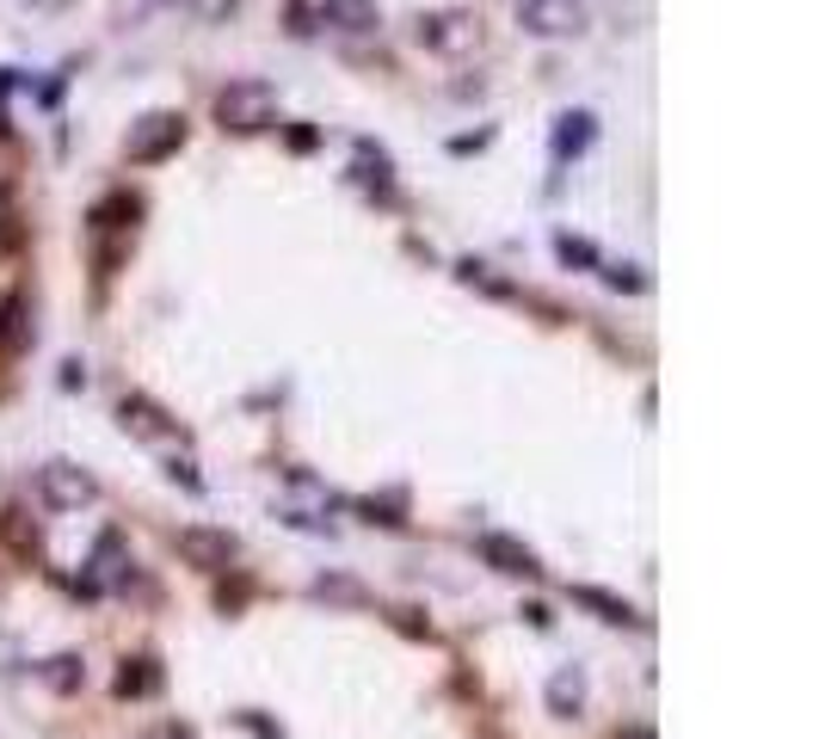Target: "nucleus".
I'll return each instance as SVG.
<instances>
[{"mask_svg": "<svg viewBox=\"0 0 819 739\" xmlns=\"http://www.w3.org/2000/svg\"><path fill=\"white\" fill-rule=\"evenodd\" d=\"M517 26H524V38L561 43V38H580L592 19H585V0H517Z\"/></svg>", "mask_w": 819, "mask_h": 739, "instance_id": "nucleus-4", "label": "nucleus"}, {"mask_svg": "<svg viewBox=\"0 0 819 739\" xmlns=\"http://www.w3.org/2000/svg\"><path fill=\"white\" fill-rule=\"evenodd\" d=\"M186 148V111H142L124 136V160L130 167H155V160Z\"/></svg>", "mask_w": 819, "mask_h": 739, "instance_id": "nucleus-3", "label": "nucleus"}, {"mask_svg": "<svg viewBox=\"0 0 819 739\" xmlns=\"http://www.w3.org/2000/svg\"><path fill=\"white\" fill-rule=\"evenodd\" d=\"M142 739H191V733H186V727H148Z\"/></svg>", "mask_w": 819, "mask_h": 739, "instance_id": "nucleus-25", "label": "nucleus"}, {"mask_svg": "<svg viewBox=\"0 0 819 739\" xmlns=\"http://www.w3.org/2000/svg\"><path fill=\"white\" fill-rule=\"evenodd\" d=\"M616 739H653V733H648V727H629V733H616Z\"/></svg>", "mask_w": 819, "mask_h": 739, "instance_id": "nucleus-26", "label": "nucleus"}, {"mask_svg": "<svg viewBox=\"0 0 819 739\" xmlns=\"http://www.w3.org/2000/svg\"><path fill=\"white\" fill-rule=\"evenodd\" d=\"M38 493L56 505V512H80V505H93V500H99V481L87 475L80 462L56 456V462H43V469H38Z\"/></svg>", "mask_w": 819, "mask_h": 739, "instance_id": "nucleus-5", "label": "nucleus"}, {"mask_svg": "<svg viewBox=\"0 0 819 739\" xmlns=\"http://www.w3.org/2000/svg\"><path fill=\"white\" fill-rule=\"evenodd\" d=\"M172 549H179V561L198 568V573L235 568V536H228V530H210V524H186L179 536H172Z\"/></svg>", "mask_w": 819, "mask_h": 739, "instance_id": "nucleus-6", "label": "nucleus"}, {"mask_svg": "<svg viewBox=\"0 0 819 739\" xmlns=\"http://www.w3.org/2000/svg\"><path fill=\"white\" fill-rule=\"evenodd\" d=\"M413 43L444 56V62H463V56H475L481 43H487V26H481V13H468V7H437V13L413 19Z\"/></svg>", "mask_w": 819, "mask_h": 739, "instance_id": "nucleus-2", "label": "nucleus"}, {"mask_svg": "<svg viewBox=\"0 0 819 739\" xmlns=\"http://www.w3.org/2000/svg\"><path fill=\"white\" fill-rule=\"evenodd\" d=\"M38 678L56 690V697H75V690L87 684V666H80V653H50V660L38 666Z\"/></svg>", "mask_w": 819, "mask_h": 739, "instance_id": "nucleus-13", "label": "nucleus"}, {"mask_svg": "<svg viewBox=\"0 0 819 739\" xmlns=\"http://www.w3.org/2000/svg\"><path fill=\"white\" fill-rule=\"evenodd\" d=\"M592 142H598V118H592V111H561V118H555V136H549L555 160H580Z\"/></svg>", "mask_w": 819, "mask_h": 739, "instance_id": "nucleus-10", "label": "nucleus"}, {"mask_svg": "<svg viewBox=\"0 0 819 739\" xmlns=\"http://www.w3.org/2000/svg\"><path fill=\"white\" fill-rule=\"evenodd\" d=\"M124 568H130V561H124V542L106 536V542H99V573H106L111 585H124Z\"/></svg>", "mask_w": 819, "mask_h": 739, "instance_id": "nucleus-17", "label": "nucleus"}, {"mask_svg": "<svg viewBox=\"0 0 819 739\" xmlns=\"http://www.w3.org/2000/svg\"><path fill=\"white\" fill-rule=\"evenodd\" d=\"M19 7H26V13H68L75 0H19Z\"/></svg>", "mask_w": 819, "mask_h": 739, "instance_id": "nucleus-22", "label": "nucleus"}, {"mask_svg": "<svg viewBox=\"0 0 819 739\" xmlns=\"http://www.w3.org/2000/svg\"><path fill=\"white\" fill-rule=\"evenodd\" d=\"M216 124H223V130H235V136L272 130V124H278V87H272V80H259V75L228 80V87L216 92Z\"/></svg>", "mask_w": 819, "mask_h": 739, "instance_id": "nucleus-1", "label": "nucleus"}, {"mask_svg": "<svg viewBox=\"0 0 819 739\" xmlns=\"http://www.w3.org/2000/svg\"><path fill=\"white\" fill-rule=\"evenodd\" d=\"M172 481H186V487H198V469H191V456H172Z\"/></svg>", "mask_w": 819, "mask_h": 739, "instance_id": "nucleus-23", "label": "nucleus"}, {"mask_svg": "<svg viewBox=\"0 0 819 739\" xmlns=\"http://www.w3.org/2000/svg\"><path fill=\"white\" fill-rule=\"evenodd\" d=\"M481 561H487V568H500V573H517V580H536V573H542L536 554H530L524 542L500 536V530H487V536H481Z\"/></svg>", "mask_w": 819, "mask_h": 739, "instance_id": "nucleus-9", "label": "nucleus"}, {"mask_svg": "<svg viewBox=\"0 0 819 739\" xmlns=\"http://www.w3.org/2000/svg\"><path fill=\"white\" fill-rule=\"evenodd\" d=\"M555 253H561L568 265H598V253L585 247V240H573V235H561V240H555Z\"/></svg>", "mask_w": 819, "mask_h": 739, "instance_id": "nucleus-20", "label": "nucleus"}, {"mask_svg": "<svg viewBox=\"0 0 819 739\" xmlns=\"http://www.w3.org/2000/svg\"><path fill=\"white\" fill-rule=\"evenodd\" d=\"M542 697H549V709H555V715H573L585 702V678L573 672V666H561V672L549 678V690H542Z\"/></svg>", "mask_w": 819, "mask_h": 739, "instance_id": "nucleus-14", "label": "nucleus"}, {"mask_svg": "<svg viewBox=\"0 0 819 739\" xmlns=\"http://www.w3.org/2000/svg\"><path fill=\"white\" fill-rule=\"evenodd\" d=\"M118 425H124L130 437H142V444H167V437H172V420H167V413H160L148 395H124V401H118Z\"/></svg>", "mask_w": 819, "mask_h": 739, "instance_id": "nucleus-8", "label": "nucleus"}, {"mask_svg": "<svg viewBox=\"0 0 819 739\" xmlns=\"http://www.w3.org/2000/svg\"><path fill=\"white\" fill-rule=\"evenodd\" d=\"M320 26L345 31V38H371V31H383V7L376 0H320Z\"/></svg>", "mask_w": 819, "mask_h": 739, "instance_id": "nucleus-7", "label": "nucleus"}, {"mask_svg": "<svg viewBox=\"0 0 819 739\" xmlns=\"http://www.w3.org/2000/svg\"><path fill=\"white\" fill-rule=\"evenodd\" d=\"M604 284L610 290H648V277L634 272V265H604Z\"/></svg>", "mask_w": 819, "mask_h": 739, "instance_id": "nucleus-19", "label": "nucleus"}, {"mask_svg": "<svg viewBox=\"0 0 819 739\" xmlns=\"http://www.w3.org/2000/svg\"><path fill=\"white\" fill-rule=\"evenodd\" d=\"M204 7V19H228V13H240V0H198Z\"/></svg>", "mask_w": 819, "mask_h": 739, "instance_id": "nucleus-21", "label": "nucleus"}, {"mask_svg": "<svg viewBox=\"0 0 819 739\" xmlns=\"http://www.w3.org/2000/svg\"><path fill=\"white\" fill-rule=\"evenodd\" d=\"M0 542H7L13 554H38L43 549V530L31 524L26 505H7V512H0Z\"/></svg>", "mask_w": 819, "mask_h": 739, "instance_id": "nucleus-11", "label": "nucleus"}, {"mask_svg": "<svg viewBox=\"0 0 819 739\" xmlns=\"http://www.w3.org/2000/svg\"><path fill=\"white\" fill-rule=\"evenodd\" d=\"M573 604L598 610V617H604V622H622V629H629V622H641V617H634V604H629V598L604 592V585H573Z\"/></svg>", "mask_w": 819, "mask_h": 739, "instance_id": "nucleus-12", "label": "nucleus"}, {"mask_svg": "<svg viewBox=\"0 0 819 739\" xmlns=\"http://www.w3.org/2000/svg\"><path fill=\"white\" fill-rule=\"evenodd\" d=\"M155 7H198V0H155Z\"/></svg>", "mask_w": 819, "mask_h": 739, "instance_id": "nucleus-27", "label": "nucleus"}, {"mask_svg": "<svg viewBox=\"0 0 819 739\" xmlns=\"http://www.w3.org/2000/svg\"><path fill=\"white\" fill-rule=\"evenodd\" d=\"M148 690H160L155 660H130V666L118 672V697H148Z\"/></svg>", "mask_w": 819, "mask_h": 739, "instance_id": "nucleus-15", "label": "nucleus"}, {"mask_svg": "<svg viewBox=\"0 0 819 739\" xmlns=\"http://www.w3.org/2000/svg\"><path fill=\"white\" fill-rule=\"evenodd\" d=\"M19 315H26V303L7 296V303H0V352H13V345H19Z\"/></svg>", "mask_w": 819, "mask_h": 739, "instance_id": "nucleus-18", "label": "nucleus"}, {"mask_svg": "<svg viewBox=\"0 0 819 739\" xmlns=\"http://www.w3.org/2000/svg\"><path fill=\"white\" fill-rule=\"evenodd\" d=\"M315 598H333V604H364L371 592H364L357 580H345V573H320V580H315Z\"/></svg>", "mask_w": 819, "mask_h": 739, "instance_id": "nucleus-16", "label": "nucleus"}, {"mask_svg": "<svg viewBox=\"0 0 819 739\" xmlns=\"http://www.w3.org/2000/svg\"><path fill=\"white\" fill-rule=\"evenodd\" d=\"M240 727H253V733H259V739H284L278 727H272V721H259V715H240Z\"/></svg>", "mask_w": 819, "mask_h": 739, "instance_id": "nucleus-24", "label": "nucleus"}]
</instances>
